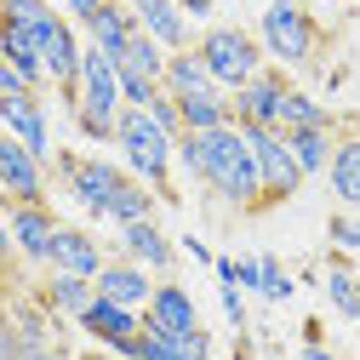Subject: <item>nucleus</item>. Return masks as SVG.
<instances>
[{
	"instance_id": "nucleus-1",
	"label": "nucleus",
	"mask_w": 360,
	"mask_h": 360,
	"mask_svg": "<svg viewBox=\"0 0 360 360\" xmlns=\"http://www.w3.org/2000/svg\"><path fill=\"white\" fill-rule=\"evenodd\" d=\"M172 160H184V172L195 177L200 189H212L223 206H235V212L263 206L257 166H252V149H246L235 120L229 126H212V131H177Z\"/></svg>"
},
{
	"instance_id": "nucleus-2",
	"label": "nucleus",
	"mask_w": 360,
	"mask_h": 360,
	"mask_svg": "<svg viewBox=\"0 0 360 360\" xmlns=\"http://www.w3.org/2000/svg\"><path fill=\"white\" fill-rule=\"evenodd\" d=\"M115 149H120L126 172L138 177V184H149L155 195L172 200V138L149 120V109L120 103V115H115Z\"/></svg>"
},
{
	"instance_id": "nucleus-3",
	"label": "nucleus",
	"mask_w": 360,
	"mask_h": 360,
	"mask_svg": "<svg viewBox=\"0 0 360 360\" xmlns=\"http://www.w3.org/2000/svg\"><path fill=\"white\" fill-rule=\"evenodd\" d=\"M195 52L206 63V75L223 86V92H235V86H246L257 69H263V46H257V34H246L240 23H212L200 29L195 40Z\"/></svg>"
},
{
	"instance_id": "nucleus-4",
	"label": "nucleus",
	"mask_w": 360,
	"mask_h": 360,
	"mask_svg": "<svg viewBox=\"0 0 360 360\" xmlns=\"http://www.w3.org/2000/svg\"><path fill=\"white\" fill-rule=\"evenodd\" d=\"M257 46L269 58L303 69V63H314V52H321V23H314L297 0H275V6H263V18H257Z\"/></svg>"
},
{
	"instance_id": "nucleus-5",
	"label": "nucleus",
	"mask_w": 360,
	"mask_h": 360,
	"mask_svg": "<svg viewBox=\"0 0 360 360\" xmlns=\"http://www.w3.org/2000/svg\"><path fill=\"white\" fill-rule=\"evenodd\" d=\"M240 138H246L252 166H257L263 206L292 200V195L303 189V172H297V160H292V149H286V131H275V126H240Z\"/></svg>"
},
{
	"instance_id": "nucleus-6",
	"label": "nucleus",
	"mask_w": 360,
	"mask_h": 360,
	"mask_svg": "<svg viewBox=\"0 0 360 360\" xmlns=\"http://www.w3.org/2000/svg\"><path fill=\"white\" fill-rule=\"evenodd\" d=\"M52 172L63 177V189L92 212V217H103L109 212V200H115V189L126 184V166H115V160H103V155H75V149H63V155H52Z\"/></svg>"
},
{
	"instance_id": "nucleus-7",
	"label": "nucleus",
	"mask_w": 360,
	"mask_h": 360,
	"mask_svg": "<svg viewBox=\"0 0 360 360\" xmlns=\"http://www.w3.org/2000/svg\"><path fill=\"white\" fill-rule=\"evenodd\" d=\"M286 86H292L286 69H257L246 86H235V92H229V120H235V126H275Z\"/></svg>"
},
{
	"instance_id": "nucleus-8",
	"label": "nucleus",
	"mask_w": 360,
	"mask_h": 360,
	"mask_svg": "<svg viewBox=\"0 0 360 360\" xmlns=\"http://www.w3.org/2000/svg\"><path fill=\"white\" fill-rule=\"evenodd\" d=\"M75 103L69 109H92V115H120V75H115V58L98 52V46H80V86H75Z\"/></svg>"
},
{
	"instance_id": "nucleus-9",
	"label": "nucleus",
	"mask_w": 360,
	"mask_h": 360,
	"mask_svg": "<svg viewBox=\"0 0 360 360\" xmlns=\"http://www.w3.org/2000/svg\"><path fill=\"white\" fill-rule=\"evenodd\" d=\"M6 229H12V252L29 257V263H46L52 252V235H58V212L46 200H12L6 212Z\"/></svg>"
},
{
	"instance_id": "nucleus-10",
	"label": "nucleus",
	"mask_w": 360,
	"mask_h": 360,
	"mask_svg": "<svg viewBox=\"0 0 360 360\" xmlns=\"http://www.w3.org/2000/svg\"><path fill=\"white\" fill-rule=\"evenodd\" d=\"M120 360H212V338H206V326H195V332L138 326V338L120 349Z\"/></svg>"
},
{
	"instance_id": "nucleus-11",
	"label": "nucleus",
	"mask_w": 360,
	"mask_h": 360,
	"mask_svg": "<svg viewBox=\"0 0 360 360\" xmlns=\"http://www.w3.org/2000/svg\"><path fill=\"white\" fill-rule=\"evenodd\" d=\"M0 189L12 200H46V160L29 155L6 126H0Z\"/></svg>"
},
{
	"instance_id": "nucleus-12",
	"label": "nucleus",
	"mask_w": 360,
	"mask_h": 360,
	"mask_svg": "<svg viewBox=\"0 0 360 360\" xmlns=\"http://www.w3.org/2000/svg\"><path fill=\"white\" fill-rule=\"evenodd\" d=\"M0 126H6L29 155L52 160V131H46V109H40V92H6V98H0Z\"/></svg>"
},
{
	"instance_id": "nucleus-13",
	"label": "nucleus",
	"mask_w": 360,
	"mask_h": 360,
	"mask_svg": "<svg viewBox=\"0 0 360 360\" xmlns=\"http://www.w3.org/2000/svg\"><path fill=\"white\" fill-rule=\"evenodd\" d=\"M75 321H80V332H92L103 349H115V354H120L131 338H138L143 309H126V303H115V297H92V303L75 314Z\"/></svg>"
},
{
	"instance_id": "nucleus-14",
	"label": "nucleus",
	"mask_w": 360,
	"mask_h": 360,
	"mask_svg": "<svg viewBox=\"0 0 360 360\" xmlns=\"http://www.w3.org/2000/svg\"><path fill=\"white\" fill-rule=\"evenodd\" d=\"M126 12L138 18V29H143L149 40H160L166 52L195 46V29H189V18H184V12H177V0H126Z\"/></svg>"
},
{
	"instance_id": "nucleus-15",
	"label": "nucleus",
	"mask_w": 360,
	"mask_h": 360,
	"mask_svg": "<svg viewBox=\"0 0 360 360\" xmlns=\"http://www.w3.org/2000/svg\"><path fill=\"white\" fill-rule=\"evenodd\" d=\"M46 263L52 269H63V275H80V281H92L98 269L109 263L103 257V246L86 235V229H75V223H58V235H52V252H46Z\"/></svg>"
},
{
	"instance_id": "nucleus-16",
	"label": "nucleus",
	"mask_w": 360,
	"mask_h": 360,
	"mask_svg": "<svg viewBox=\"0 0 360 360\" xmlns=\"http://www.w3.org/2000/svg\"><path fill=\"white\" fill-rule=\"evenodd\" d=\"M92 292H98V297H115V303H126V309H143L149 292H155V281H149V269H143V263H131V257H109L98 275H92Z\"/></svg>"
},
{
	"instance_id": "nucleus-17",
	"label": "nucleus",
	"mask_w": 360,
	"mask_h": 360,
	"mask_svg": "<svg viewBox=\"0 0 360 360\" xmlns=\"http://www.w3.org/2000/svg\"><path fill=\"white\" fill-rule=\"evenodd\" d=\"M143 326H155V332H195L200 326V309H195V297L177 281H160L149 292V303H143Z\"/></svg>"
},
{
	"instance_id": "nucleus-18",
	"label": "nucleus",
	"mask_w": 360,
	"mask_h": 360,
	"mask_svg": "<svg viewBox=\"0 0 360 360\" xmlns=\"http://www.w3.org/2000/svg\"><path fill=\"white\" fill-rule=\"evenodd\" d=\"M120 252L143 269H172L177 263V246L166 240V229L155 217H138V223H120Z\"/></svg>"
},
{
	"instance_id": "nucleus-19",
	"label": "nucleus",
	"mask_w": 360,
	"mask_h": 360,
	"mask_svg": "<svg viewBox=\"0 0 360 360\" xmlns=\"http://www.w3.org/2000/svg\"><path fill=\"white\" fill-rule=\"evenodd\" d=\"M80 29H86V46H98V52L120 58V46H126L131 34H138V18L126 12V0H103V6H98L92 18H86Z\"/></svg>"
},
{
	"instance_id": "nucleus-20",
	"label": "nucleus",
	"mask_w": 360,
	"mask_h": 360,
	"mask_svg": "<svg viewBox=\"0 0 360 360\" xmlns=\"http://www.w3.org/2000/svg\"><path fill=\"white\" fill-rule=\"evenodd\" d=\"M172 103H177V120H184V131L229 126V92H223V86H206V92H184V98H172Z\"/></svg>"
},
{
	"instance_id": "nucleus-21",
	"label": "nucleus",
	"mask_w": 360,
	"mask_h": 360,
	"mask_svg": "<svg viewBox=\"0 0 360 360\" xmlns=\"http://www.w3.org/2000/svg\"><path fill=\"white\" fill-rule=\"evenodd\" d=\"M206 86H217V80L206 75V63H200V52H195V46H184V52H166V69H160V92H166V98L206 92Z\"/></svg>"
},
{
	"instance_id": "nucleus-22",
	"label": "nucleus",
	"mask_w": 360,
	"mask_h": 360,
	"mask_svg": "<svg viewBox=\"0 0 360 360\" xmlns=\"http://www.w3.org/2000/svg\"><path fill=\"white\" fill-rule=\"evenodd\" d=\"M332 143H338L332 126H292V131H286V149H292V160H297L303 177H309V172H326Z\"/></svg>"
},
{
	"instance_id": "nucleus-23",
	"label": "nucleus",
	"mask_w": 360,
	"mask_h": 360,
	"mask_svg": "<svg viewBox=\"0 0 360 360\" xmlns=\"http://www.w3.org/2000/svg\"><path fill=\"white\" fill-rule=\"evenodd\" d=\"M0 23H18L34 46H40V40L63 23V12L52 6V0H0Z\"/></svg>"
},
{
	"instance_id": "nucleus-24",
	"label": "nucleus",
	"mask_w": 360,
	"mask_h": 360,
	"mask_svg": "<svg viewBox=\"0 0 360 360\" xmlns=\"http://www.w3.org/2000/svg\"><path fill=\"white\" fill-rule=\"evenodd\" d=\"M326 177H332V189H338V200L360 206V138H354V131H349V138H338V143H332Z\"/></svg>"
},
{
	"instance_id": "nucleus-25",
	"label": "nucleus",
	"mask_w": 360,
	"mask_h": 360,
	"mask_svg": "<svg viewBox=\"0 0 360 360\" xmlns=\"http://www.w3.org/2000/svg\"><path fill=\"white\" fill-rule=\"evenodd\" d=\"M98 292H92V281H80V275H63V269H52V281H46V292H40V303H46L52 314H69V321H75V314L86 309V303H92Z\"/></svg>"
},
{
	"instance_id": "nucleus-26",
	"label": "nucleus",
	"mask_w": 360,
	"mask_h": 360,
	"mask_svg": "<svg viewBox=\"0 0 360 360\" xmlns=\"http://www.w3.org/2000/svg\"><path fill=\"white\" fill-rule=\"evenodd\" d=\"M115 69H126V75H143V80H155V86H160V69H166V46H160V40H149V34L138 29V34H131L126 46H120Z\"/></svg>"
},
{
	"instance_id": "nucleus-27",
	"label": "nucleus",
	"mask_w": 360,
	"mask_h": 360,
	"mask_svg": "<svg viewBox=\"0 0 360 360\" xmlns=\"http://www.w3.org/2000/svg\"><path fill=\"white\" fill-rule=\"evenodd\" d=\"M103 217L115 223V229H120V223H138V217H155V189L138 184V177H126V184L115 189V200H109Z\"/></svg>"
},
{
	"instance_id": "nucleus-28",
	"label": "nucleus",
	"mask_w": 360,
	"mask_h": 360,
	"mask_svg": "<svg viewBox=\"0 0 360 360\" xmlns=\"http://www.w3.org/2000/svg\"><path fill=\"white\" fill-rule=\"evenodd\" d=\"M292 126H338L332 109H321L309 92H297V86H286V98H281V115H275V131H292Z\"/></svg>"
},
{
	"instance_id": "nucleus-29",
	"label": "nucleus",
	"mask_w": 360,
	"mask_h": 360,
	"mask_svg": "<svg viewBox=\"0 0 360 360\" xmlns=\"http://www.w3.org/2000/svg\"><path fill=\"white\" fill-rule=\"evenodd\" d=\"M326 297H332V309L343 321H360V281L349 275L343 257H332V269H326Z\"/></svg>"
},
{
	"instance_id": "nucleus-30",
	"label": "nucleus",
	"mask_w": 360,
	"mask_h": 360,
	"mask_svg": "<svg viewBox=\"0 0 360 360\" xmlns=\"http://www.w3.org/2000/svg\"><path fill=\"white\" fill-rule=\"evenodd\" d=\"M263 303H286L292 297V275L281 269V257H263V286H257Z\"/></svg>"
},
{
	"instance_id": "nucleus-31",
	"label": "nucleus",
	"mask_w": 360,
	"mask_h": 360,
	"mask_svg": "<svg viewBox=\"0 0 360 360\" xmlns=\"http://www.w3.org/2000/svg\"><path fill=\"white\" fill-rule=\"evenodd\" d=\"M143 109H149V120H155V126H160V131H166V138H172V143H177V131H184V120H177V103H172V98H166V92H155V98H149V103H143Z\"/></svg>"
},
{
	"instance_id": "nucleus-32",
	"label": "nucleus",
	"mask_w": 360,
	"mask_h": 360,
	"mask_svg": "<svg viewBox=\"0 0 360 360\" xmlns=\"http://www.w3.org/2000/svg\"><path fill=\"white\" fill-rule=\"evenodd\" d=\"M75 126H80V138H92V143H115V120L109 115H92V109H69Z\"/></svg>"
},
{
	"instance_id": "nucleus-33",
	"label": "nucleus",
	"mask_w": 360,
	"mask_h": 360,
	"mask_svg": "<svg viewBox=\"0 0 360 360\" xmlns=\"http://www.w3.org/2000/svg\"><path fill=\"white\" fill-rule=\"evenodd\" d=\"M29 354V343H23V332L12 326V314L0 309V360H23Z\"/></svg>"
},
{
	"instance_id": "nucleus-34",
	"label": "nucleus",
	"mask_w": 360,
	"mask_h": 360,
	"mask_svg": "<svg viewBox=\"0 0 360 360\" xmlns=\"http://www.w3.org/2000/svg\"><path fill=\"white\" fill-rule=\"evenodd\" d=\"M223 314H229L235 332H246V292H240L235 281H223Z\"/></svg>"
},
{
	"instance_id": "nucleus-35",
	"label": "nucleus",
	"mask_w": 360,
	"mask_h": 360,
	"mask_svg": "<svg viewBox=\"0 0 360 360\" xmlns=\"http://www.w3.org/2000/svg\"><path fill=\"white\" fill-rule=\"evenodd\" d=\"M332 246L338 252H360V217H332Z\"/></svg>"
},
{
	"instance_id": "nucleus-36",
	"label": "nucleus",
	"mask_w": 360,
	"mask_h": 360,
	"mask_svg": "<svg viewBox=\"0 0 360 360\" xmlns=\"http://www.w3.org/2000/svg\"><path fill=\"white\" fill-rule=\"evenodd\" d=\"M235 286L240 292H257L263 286V257H235Z\"/></svg>"
},
{
	"instance_id": "nucleus-37",
	"label": "nucleus",
	"mask_w": 360,
	"mask_h": 360,
	"mask_svg": "<svg viewBox=\"0 0 360 360\" xmlns=\"http://www.w3.org/2000/svg\"><path fill=\"white\" fill-rule=\"evenodd\" d=\"M177 246H184V252H189L195 263H206V269H212V246H206L200 235H184V240H177Z\"/></svg>"
},
{
	"instance_id": "nucleus-38",
	"label": "nucleus",
	"mask_w": 360,
	"mask_h": 360,
	"mask_svg": "<svg viewBox=\"0 0 360 360\" xmlns=\"http://www.w3.org/2000/svg\"><path fill=\"white\" fill-rule=\"evenodd\" d=\"M98 6H103V0H63V12H69L75 23H86V18H92V12H98Z\"/></svg>"
},
{
	"instance_id": "nucleus-39",
	"label": "nucleus",
	"mask_w": 360,
	"mask_h": 360,
	"mask_svg": "<svg viewBox=\"0 0 360 360\" xmlns=\"http://www.w3.org/2000/svg\"><path fill=\"white\" fill-rule=\"evenodd\" d=\"M6 92H29V86L12 75V63H6V58H0V98H6Z\"/></svg>"
},
{
	"instance_id": "nucleus-40",
	"label": "nucleus",
	"mask_w": 360,
	"mask_h": 360,
	"mask_svg": "<svg viewBox=\"0 0 360 360\" xmlns=\"http://www.w3.org/2000/svg\"><path fill=\"white\" fill-rule=\"evenodd\" d=\"M177 12L184 18H212V0H177Z\"/></svg>"
},
{
	"instance_id": "nucleus-41",
	"label": "nucleus",
	"mask_w": 360,
	"mask_h": 360,
	"mask_svg": "<svg viewBox=\"0 0 360 360\" xmlns=\"http://www.w3.org/2000/svg\"><path fill=\"white\" fill-rule=\"evenodd\" d=\"M23 360H75V354H63V349H58V343H52V349H29V354H23Z\"/></svg>"
},
{
	"instance_id": "nucleus-42",
	"label": "nucleus",
	"mask_w": 360,
	"mask_h": 360,
	"mask_svg": "<svg viewBox=\"0 0 360 360\" xmlns=\"http://www.w3.org/2000/svg\"><path fill=\"white\" fill-rule=\"evenodd\" d=\"M12 252V229H6V217H0V257Z\"/></svg>"
},
{
	"instance_id": "nucleus-43",
	"label": "nucleus",
	"mask_w": 360,
	"mask_h": 360,
	"mask_svg": "<svg viewBox=\"0 0 360 360\" xmlns=\"http://www.w3.org/2000/svg\"><path fill=\"white\" fill-rule=\"evenodd\" d=\"M80 360H120L115 349H92V354H80Z\"/></svg>"
},
{
	"instance_id": "nucleus-44",
	"label": "nucleus",
	"mask_w": 360,
	"mask_h": 360,
	"mask_svg": "<svg viewBox=\"0 0 360 360\" xmlns=\"http://www.w3.org/2000/svg\"><path fill=\"white\" fill-rule=\"evenodd\" d=\"M303 354H309V360H332V354H326V349H321V343H309V349H303Z\"/></svg>"
},
{
	"instance_id": "nucleus-45",
	"label": "nucleus",
	"mask_w": 360,
	"mask_h": 360,
	"mask_svg": "<svg viewBox=\"0 0 360 360\" xmlns=\"http://www.w3.org/2000/svg\"><path fill=\"white\" fill-rule=\"evenodd\" d=\"M354 138H360V115H354Z\"/></svg>"
},
{
	"instance_id": "nucleus-46",
	"label": "nucleus",
	"mask_w": 360,
	"mask_h": 360,
	"mask_svg": "<svg viewBox=\"0 0 360 360\" xmlns=\"http://www.w3.org/2000/svg\"><path fill=\"white\" fill-rule=\"evenodd\" d=\"M263 6H275V0H263Z\"/></svg>"
},
{
	"instance_id": "nucleus-47",
	"label": "nucleus",
	"mask_w": 360,
	"mask_h": 360,
	"mask_svg": "<svg viewBox=\"0 0 360 360\" xmlns=\"http://www.w3.org/2000/svg\"><path fill=\"white\" fill-rule=\"evenodd\" d=\"M269 360H275V354H269Z\"/></svg>"
}]
</instances>
